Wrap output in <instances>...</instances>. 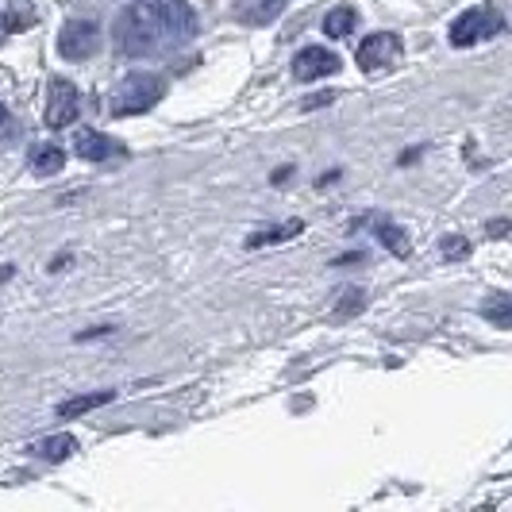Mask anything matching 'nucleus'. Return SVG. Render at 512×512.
<instances>
[{
	"instance_id": "1",
	"label": "nucleus",
	"mask_w": 512,
	"mask_h": 512,
	"mask_svg": "<svg viewBox=\"0 0 512 512\" xmlns=\"http://www.w3.org/2000/svg\"><path fill=\"white\" fill-rule=\"evenodd\" d=\"M197 35V16L185 0H135L116 20V43L131 58H154L189 43Z\"/></svg>"
},
{
	"instance_id": "2",
	"label": "nucleus",
	"mask_w": 512,
	"mask_h": 512,
	"mask_svg": "<svg viewBox=\"0 0 512 512\" xmlns=\"http://www.w3.org/2000/svg\"><path fill=\"white\" fill-rule=\"evenodd\" d=\"M162 93H166V81L158 74H128L108 97V108L112 116H139L162 101Z\"/></svg>"
},
{
	"instance_id": "3",
	"label": "nucleus",
	"mask_w": 512,
	"mask_h": 512,
	"mask_svg": "<svg viewBox=\"0 0 512 512\" xmlns=\"http://www.w3.org/2000/svg\"><path fill=\"white\" fill-rule=\"evenodd\" d=\"M505 27V20H501V12L497 8H466L459 20L451 24V43L455 47H474L478 39H489V35H497Z\"/></svg>"
},
{
	"instance_id": "4",
	"label": "nucleus",
	"mask_w": 512,
	"mask_h": 512,
	"mask_svg": "<svg viewBox=\"0 0 512 512\" xmlns=\"http://www.w3.org/2000/svg\"><path fill=\"white\" fill-rule=\"evenodd\" d=\"M93 51H101V27L93 20H66L58 31V54L66 62H85Z\"/></svg>"
},
{
	"instance_id": "5",
	"label": "nucleus",
	"mask_w": 512,
	"mask_h": 512,
	"mask_svg": "<svg viewBox=\"0 0 512 512\" xmlns=\"http://www.w3.org/2000/svg\"><path fill=\"white\" fill-rule=\"evenodd\" d=\"M77 108H81V97H77V85L70 77H51L47 85V128H70L77 120Z\"/></svg>"
},
{
	"instance_id": "6",
	"label": "nucleus",
	"mask_w": 512,
	"mask_h": 512,
	"mask_svg": "<svg viewBox=\"0 0 512 512\" xmlns=\"http://www.w3.org/2000/svg\"><path fill=\"white\" fill-rule=\"evenodd\" d=\"M397 54H401V39L393 31H374V35H366L359 43L355 58H359V70L378 74V70H389L397 62Z\"/></svg>"
},
{
	"instance_id": "7",
	"label": "nucleus",
	"mask_w": 512,
	"mask_h": 512,
	"mask_svg": "<svg viewBox=\"0 0 512 512\" xmlns=\"http://www.w3.org/2000/svg\"><path fill=\"white\" fill-rule=\"evenodd\" d=\"M335 70H339V58L332 51H324V47H305L293 58V77L297 81H316V77H328Z\"/></svg>"
},
{
	"instance_id": "8",
	"label": "nucleus",
	"mask_w": 512,
	"mask_h": 512,
	"mask_svg": "<svg viewBox=\"0 0 512 512\" xmlns=\"http://www.w3.org/2000/svg\"><path fill=\"white\" fill-rule=\"evenodd\" d=\"M74 154L85 162H108L116 154V143L97 128H77L74 131Z\"/></svg>"
},
{
	"instance_id": "9",
	"label": "nucleus",
	"mask_w": 512,
	"mask_h": 512,
	"mask_svg": "<svg viewBox=\"0 0 512 512\" xmlns=\"http://www.w3.org/2000/svg\"><path fill=\"white\" fill-rule=\"evenodd\" d=\"M112 397H116L112 389H101V393H77V397H70V401L58 405V416H62V420H77V416H85V412L112 405Z\"/></svg>"
},
{
	"instance_id": "10",
	"label": "nucleus",
	"mask_w": 512,
	"mask_h": 512,
	"mask_svg": "<svg viewBox=\"0 0 512 512\" xmlns=\"http://www.w3.org/2000/svg\"><path fill=\"white\" fill-rule=\"evenodd\" d=\"M285 8V0H239V20L243 24H270V20H278Z\"/></svg>"
},
{
	"instance_id": "11",
	"label": "nucleus",
	"mask_w": 512,
	"mask_h": 512,
	"mask_svg": "<svg viewBox=\"0 0 512 512\" xmlns=\"http://www.w3.org/2000/svg\"><path fill=\"white\" fill-rule=\"evenodd\" d=\"M39 459H47V462H62V459H70L77 451V439L70 436V432H58V436L51 439H39L35 447H31Z\"/></svg>"
},
{
	"instance_id": "12",
	"label": "nucleus",
	"mask_w": 512,
	"mask_h": 512,
	"mask_svg": "<svg viewBox=\"0 0 512 512\" xmlns=\"http://www.w3.org/2000/svg\"><path fill=\"white\" fill-rule=\"evenodd\" d=\"M359 24V12L355 8H332L328 16H324V35L328 39H343V35H351Z\"/></svg>"
},
{
	"instance_id": "13",
	"label": "nucleus",
	"mask_w": 512,
	"mask_h": 512,
	"mask_svg": "<svg viewBox=\"0 0 512 512\" xmlns=\"http://www.w3.org/2000/svg\"><path fill=\"white\" fill-rule=\"evenodd\" d=\"M66 166V154H62V147H54V143H43L39 151L31 154V170L35 174H58Z\"/></svg>"
},
{
	"instance_id": "14",
	"label": "nucleus",
	"mask_w": 512,
	"mask_h": 512,
	"mask_svg": "<svg viewBox=\"0 0 512 512\" xmlns=\"http://www.w3.org/2000/svg\"><path fill=\"white\" fill-rule=\"evenodd\" d=\"M482 316H486V320H493L497 328H512V297H505V293H493L486 305H482Z\"/></svg>"
},
{
	"instance_id": "15",
	"label": "nucleus",
	"mask_w": 512,
	"mask_h": 512,
	"mask_svg": "<svg viewBox=\"0 0 512 512\" xmlns=\"http://www.w3.org/2000/svg\"><path fill=\"white\" fill-rule=\"evenodd\" d=\"M305 224L301 220H289L282 228H270V231H255L251 239H247V247H262V243H285V239H293V235H301Z\"/></svg>"
},
{
	"instance_id": "16",
	"label": "nucleus",
	"mask_w": 512,
	"mask_h": 512,
	"mask_svg": "<svg viewBox=\"0 0 512 512\" xmlns=\"http://www.w3.org/2000/svg\"><path fill=\"white\" fill-rule=\"evenodd\" d=\"M31 24H35V8L27 0H12L8 16H4V31H27Z\"/></svg>"
},
{
	"instance_id": "17",
	"label": "nucleus",
	"mask_w": 512,
	"mask_h": 512,
	"mask_svg": "<svg viewBox=\"0 0 512 512\" xmlns=\"http://www.w3.org/2000/svg\"><path fill=\"white\" fill-rule=\"evenodd\" d=\"M378 239H382L393 255H401V258L409 255V239H405V231L397 228V224H382V228H378Z\"/></svg>"
},
{
	"instance_id": "18",
	"label": "nucleus",
	"mask_w": 512,
	"mask_h": 512,
	"mask_svg": "<svg viewBox=\"0 0 512 512\" xmlns=\"http://www.w3.org/2000/svg\"><path fill=\"white\" fill-rule=\"evenodd\" d=\"M362 305H366V293L362 289H343V301L335 305V312L339 316H355V312H362Z\"/></svg>"
},
{
	"instance_id": "19",
	"label": "nucleus",
	"mask_w": 512,
	"mask_h": 512,
	"mask_svg": "<svg viewBox=\"0 0 512 512\" xmlns=\"http://www.w3.org/2000/svg\"><path fill=\"white\" fill-rule=\"evenodd\" d=\"M439 251H443L447 258H466L470 255V243H466L462 235H447V239L439 243Z\"/></svg>"
},
{
	"instance_id": "20",
	"label": "nucleus",
	"mask_w": 512,
	"mask_h": 512,
	"mask_svg": "<svg viewBox=\"0 0 512 512\" xmlns=\"http://www.w3.org/2000/svg\"><path fill=\"white\" fill-rule=\"evenodd\" d=\"M335 93H316V97H308L305 101V112H312V108H324V104H332Z\"/></svg>"
},
{
	"instance_id": "21",
	"label": "nucleus",
	"mask_w": 512,
	"mask_h": 512,
	"mask_svg": "<svg viewBox=\"0 0 512 512\" xmlns=\"http://www.w3.org/2000/svg\"><path fill=\"white\" fill-rule=\"evenodd\" d=\"M112 332V324H101V328H89V332H77V343H85V339H97V335H108Z\"/></svg>"
},
{
	"instance_id": "22",
	"label": "nucleus",
	"mask_w": 512,
	"mask_h": 512,
	"mask_svg": "<svg viewBox=\"0 0 512 512\" xmlns=\"http://www.w3.org/2000/svg\"><path fill=\"white\" fill-rule=\"evenodd\" d=\"M505 231H509V220H493V224H489V235H493V239H501Z\"/></svg>"
},
{
	"instance_id": "23",
	"label": "nucleus",
	"mask_w": 512,
	"mask_h": 512,
	"mask_svg": "<svg viewBox=\"0 0 512 512\" xmlns=\"http://www.w3.org/2000/svg\"><path fill=\"white\" fill-rule=\"evenodd\" d=\"M12 131V116H8V108L0 104V135H8Z\"/></svg>"
},
{
	"instance_id": "24",
	"label": "nucleus",
	"mask_w": 512,
	"mask_h": 512,
	"mask_svg": "<svg viewBox=\"0 0 512 512\" xmlns=\"http://www.w3.org/2000/svg\"><path fill=\"white\" fill-rule=\"evenodd\" d=\"M66 266H70V255H58V258H54V262H51V270H54V274H62Z\"/></svg>"
},
{
	"instance_id": "25",
	"label": "nucleus",
	"mask_w": 512,
	"mask_h": 512,
	"mask_svg": "<svg viewBox=\"0 0 512 512\" xmlns=\"http://www.w3.org/2000/svg\"><path fill=\"white\" fill-rule=\"evenodd\" d=\"M289 174H293V166H282V170L274 174V185H285V181H289Z\"/></svg>"
},
{
	"instance_id": "26",
	"label": "nucleus",
	"mask_w": 512,
	"mask_h": 512,
	"mask_svg": "<svg viewBox=\"0 0 512 512\" xmlns=\"http://www.w3.org/2000/svg\"><path fill=\"white\" fill-rule=\"evenodd\" d=\"M0 35H8V31H4V16H0Z\"/></svg>"
}]
</instances>
